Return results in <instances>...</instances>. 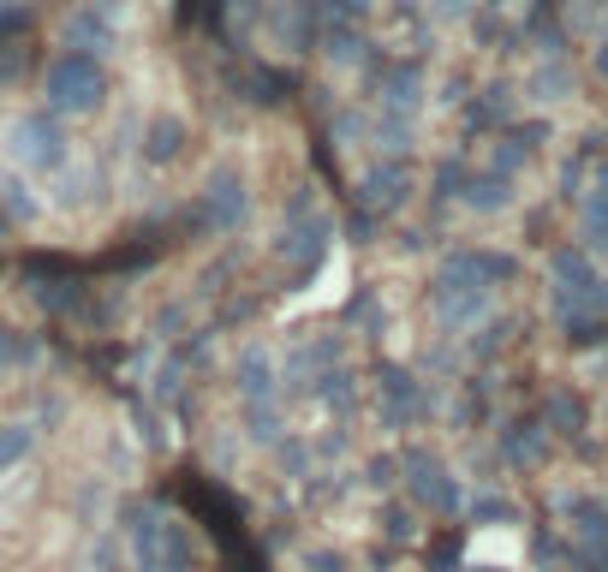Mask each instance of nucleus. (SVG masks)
I'll list each match as a JSON object with an SVG mask.
<instances>
[{"mask_svg":"<svg viewBox=\"0 0 608 572\" xmlns=\"http://www.w3.org/2000/svg\"><path fill=\"white\" fill-rule=\"evenodd\" d=\"M31 358H36V346L24 334H12V328L0 334V364H31Z\"/></svg>","mask_w":608,"mask_h":572,"instance_id":"nucleus-12","label":"nucleus"},{"mask_svg":"<svg viewBox=\"0 0 608 572\" xmlns=\"http://www.w3.org/2000/svg\"><path fill=\"white\" fill-rule=\"evenodd\" d=\"M0 233H7V209H0Z\"/></svg>","mask_w":608,"mask_h":572,"instance_id":"nucleus-17","label":"nucleus"},{"mask_svg":"<svg viewBox=\"0 0 608 572\" xmlns=\"http://www.w3.org/2000/svg\"><path fill=\"white\" fill-rule=\"evenodd\" d=\"M412 489H418L424 507H454V489L441 483V472H418V483H412Z\"/></svg>","mask_w":608,"mask_h":572,"instance_id":"nucleus-9","label":"nucleus"},{"mask_svg":"<svg viewBox=\"0 0 608 572\" xmlns=\"http://www.w3.org/2000/svg\"><path fill=\"white\" fill-rule=\"evenodd\" d=\"M42 90H49V114H96L108 96V78L90 54H61V61H49Z\"/></svg>","mask_w":608,"mask_h":572,"instance_id":"nucleus-1","label":"nucleus"},{"mask_svg":"<svg viewBox=\"0 0 608 572\" xmlns=\"http://www.w3.org/2000/svg\"><path fill=\"white\" fill-rule=\"evenodd\" d=\"M418 66H394L388 72V84H382V108H394V114H406L412 101H418Z\"/></svg>","mask_w":608,"mask_h":572,"instance_id":"nucleus-6","label":"nucleus"},{"mask_svg":"<svg viewBox=\"0 0 608 572\" xmlns=\"http://www.w3.org/2000/svg\"><path fill=\"white\" fill-rule=\"evenodd\" d=\"M31 31V7L24 0H0V36H24Z\"/></svg>","mask_w":608,"mask_h":572,"instance_id":"nucleus-11","label":"nucleus"},{"mask_svg":"<svg viewBox=\"0 0 608 572\" xmlns=\"http://www.w3.org/2000/svg\"><path fill=\"white\" fill-rule=\"evenodd\" d=\"M24 453H31V430H24V423H7V435H0V465H19Z\"/></svg>","mask_w":608,"mask_h":572,"instance_id":"nucleus-10","label":"nucleus"},{"mask_svg":"<svg viewBox=\"0 0 608 572\" xmlns=\"http://www.w3.org/2000/svg\"><path fill=\"white\" fill-rule=\"evenodd\" d=\"M90 7H102V12H108V7H120V0H90Z\"/></svg>","mask_w":608,"mask_h":572,"instance_id":"nucleus-16","label":"nucleus"},{"mask_svg":"<svg viewBox=\"0 0 608 572\" xmlns=\"http://www.w3.org/2000/svg\"><path fill=\"white\" fill-rule=\"evenodd\" d=\"M329 12H334L340 24H359L364 19V0H329Z\"/></svg>","mask_w":608,"mask_h":572,"instance_id":"nucleus-15","label":"nucleus"},{"mask_svg":"<svg viewBox=\"0 0 608 572\" xmlns=\"http://www.w3.org/2000/svg\"><path fill=\"white\" fill-rule=\"evenodd\" d=\"M12 155H19L24 168H36V173H61V168H66V131H61V114H49V108L24 114V120L12 126Z\"/></svg>","mask_w":608,"mask_h":572,"instance_id":"nucleus-2","label":"nucleus"},{"mask_svg":"<svg viewBox=\"0 0 608 572\" xmlns=\"http://www.w3.org/2000/svg\"><path fill=\"white\" fill-rule=\"evenodd\" d=\"M322 54H329V61H340V66H352V61H359V31L334 24V31L322 36Z\"/></svg>","mask_w":608,"mask_h":572,"instance_id":"nucleus-8","label":"nucleus"},{"mask_svg":"<svg viewBox=\"0 0 608 572\" xmlns=\"http://www.w3.org/2000/svg\"><path fill=\"white\" fill-rule=\"evenodd\" d=\"M180 150H185V120L161 114V120H156L150 131H143V161H156V168H161V161H173Z\"/></svg>","mask_w":608,"mask_h":572,"instance_id":"nucleus-5","label":"nucleus"},{"mask_svg":"<svg viewBox=\"0 0 608 572\" xmlns=\"http://www.w3.org/2000/svg\"><path fill=\"white\" fill-rule=\"evenodd\" d=\"M0 197H7V209L19 215V222H31V215H36V203L24 197V185H12V180H7V185H0Z\"/></svg>","mask_w":608,"mask_h":572,"instance_id":"nucleus-13","label":"nucleus"},{"mask_svg":"<svg viewBox=\"0 0 608 572\" xmlns=\"http://www.w3.org/2000/svg\"><path fill=\"white\" fill-rule=\"evenodd\" d=\"M203 197L215 203V215H210L215 227H239V222H245V180H233V173H215Z\"/></svg>","mask_w":608,"mask_h":572,"instance_id":"nucleus-4","label":"nucleus"},{"mask_svg":"<svg viewBox=\"0 0 608 572\" xmlns=\"http://www.w3.org/2000/svg\"><path fill=\"white\" fill-rule=\"evenodd\" d=\"M66 48H72V54H90V61H96V54L114 48V24L102 19L96 7L72 12V19H66Z\"/></svg>","mask_w":608,"mask_h":572,"instance_id":"nucleus-3","label":"nucleus"},{"mask_svg":"<svg viewBox=\"0 0 608 572\" xmlns=\"http://www.w3.org/2000/svg\"><path fill=\"white\" fill-rule=\"evenodd\" d=\"M364 197H370V203H382V209H394V203L406 197V168H382V173H370Z\"/></svg>","mask_w":608,"mask_h":572,"instance_id":"nucleus-7","label":"nucleus"},{"mask_svg":"<svg viewBox=\"0 0 608 572\" xmlns=\"http://www.w3.org/2000/svg\"><path fill=\"white\" fill-rule=\"evenodd\" d=\"M471 203H483V209H495V203H508V191H501L495 180H483V185H471Z\"/></svg>","mask_w":608,"mask_h":572,"instance_id":"nucleus-14","label":"nucleus"}]
</instances>
